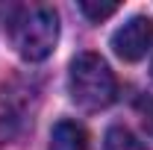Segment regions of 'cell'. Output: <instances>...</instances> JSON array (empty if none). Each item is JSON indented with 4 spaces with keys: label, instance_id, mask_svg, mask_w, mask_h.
Returning a JSON list of instances; mask_svg holds the SVG:
<instances>
[{
    "label": "cell",
    "instance_id": "1",
    "mask_svg": "<svg viewBox=\"0 0 153 150\" xmlns=\"http://www.w3.org/2000/svg\"><path fill=\"white\" fill-rule=\"evenodd\" d=\"M9 38L21 59L41 62L59 41V15L50 6H24L9 21Z\"/></svg>",
    "mask_w": 153,
    "mask_h": 150
},
{
    "label": "cell",
    "instance_id": "2",
    "mask_svg": "<svg viewBox=\"0 0 153 150\" xmlns=\"http://www.w3.org/2000/svg\"><path fill=\"white\" fill-rule=\"evenodd\" d=\"M118 82L112 68L97 56V53H76L68 68V94L79 109H106L115 100Z\"/></svg>",
    "mask_w": 153,
    "mask_h": 150
},
{
    "label": "cell",
    "instance_id": "3",
    "mask_svg": "<svg viewBox=\"0 0 153 150\" xmlns=\"http://www.w3.org/2000/svg\"><path fill=\"white\" fill-rule=\"evenodd\" d=\"M112 50L118 59L124 62H138L141 56H147V50L153 47V18L147 15H133L127 24H121L112 33Z\"/></svg>",
    "mask_w": 153,
    "mask_h": 150
},
{
    "label": "cell",
    "instance_id": "4",
    "mask_svg": "<svg viewBox=\"0 0 153 150\" xmlns=\"http://www.w3.org/2000/svg\"><path fill=\"white\" fill-rule=\"evenodd\" d=\"M47 150H88V132L76 121H59L50 130Z\"/></svg>",
    "mask_w": 153,
    "mask_h": 150
},
{
    "label": "cell",
    "instance_id": "5",
    "mask_svg": "<svg viewBox=\"0 0 153 150\" xmlns=\"http://www.w3.org/2000/svg\"><path fill=\"white\" fill-rule=\"evenodd\" d=\"M103 141H106V144H103L106 150H147V147H144V144L133 135V132L127 130V127H121V124L109 127Z\"/></svg>",
    "mask_w": 153,
    "mask_h": 150
},
{
    "label": "cell",
    "instance_id": "6",
    "mask_svg": "<svg viewBox=\"0 0 153 150\" xmlns=\"http://www.w3.org/2000/svg\"><path fill=\"white\" fill-rule=\"evenodd\" d=\"M79 12L91 21H103L118 12V3H91V0H79Z\"/></svg>",
    "mask_w": 153,
    "mask_h": 150
},
{
    "label": "cell",
    "instance_id": "7",
    "mask_svg": "<svg viewBox=\"0 0 153 150\" xmlns=\"http://www.w3.org/2000/svg\"><path fill=\"white\" fill-rule=\"evenodd\" d=\"M141 121H144V130L153 135V97L141 106Z\"/></svg>",
    "mask_w": 153,
    "mask_h": 150
}]
</instances>
